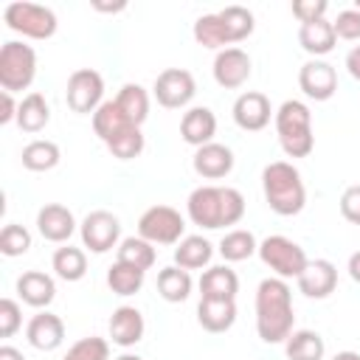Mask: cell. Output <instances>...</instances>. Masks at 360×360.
<instances>
[{
    "mask_svg": "<svg viewBox=\"0 0 360 360\" xmlns=\"http://www.w3.org/2000/svg\"><path fill=\"white\" fill-rule=\"evenodd\" d=\"M354 8H357V11H360V0H357V3H354Z\"/></svg>",
    "mask_w": 360,
    "mask_h": 360,
    "instance_id": "obj_52",
    "label": "cell"
},
{
    "mask_svg": "<svg viewBox=\"0 0 360 360\" xmlns=\"http://www.w3.org/2000/svg\"><path fill=\"white\" fill-rule=\"evenodd\" d=\"M25 338H28V343L34 346V349H39V352H53V349H59L62 346V340H65V323H62V318L59 315H53V312H37L31 321H28V326H25Z\"/></svg>",
    "mask_w": 360,
    "mask_h": 360,
    "instance_id": "obj_16",
    "label": "cell"
},
{
    "mask_svg": "<svg viewBox=\"0 0 360 360\" xmlns=\"http://www.w3.org/2000/svg\"><path fill=\"white\" fill-rule=\"evenodd\" d=\"M51 121V107L42 93H28L17 110V127L22 132H42Z\"/></svg>",
    "mask_w": 360,
    "mask_h": 360,
    "instance_id": "obj_27",
    "label": "cell"
},
{
    "mask_svg": "<svg viewBox=\"0 0 360 360\" xmlns=\"http://www.w3.org/2000/svg\"><path fill=\"white\" fill-rule=\"evenodd\" d=\"M79 233H82V245L90 248L93 253H107L110 248H115L118 236H121V222L115 214L98 208V211H90L82 225H79Z\"/></svg>",
    "mask_w": 360,
    "mask_h": 360,
    "instance_id": "obj_11",
    "label": "cell"
},
{
    "mask_svg": "<svg viewBox=\"0 0 360 360\" xmlns=\"http://www.w3.org/2000/svg\"><path fill=\"white\" fill-rule=\"evenodd\" d=\"M219 253H222L225 262H245L253 253H259V242H256V236L250 231L236 228V231H228L219 239Z\"/></svg>",
    "mask_w": 360,
    "mask_h": 360,
    "instance_id": "obj_33",
    "label": "cell"
},
{
    "mask_svg": "<svg viewBox=\"0 0 360 360\" xmlns=\"http://www.w3.org/2000/svg\"><path fill=\"white\" fill-rule=\"evenodd\" d=\"M143 329H146L143 315H141V309H135V307H118V309L112 312V318H110V338H112V343L121 346V349L135 346V343L143 338Z\"/></svg>",
    "mask_w": 360,
    "mask_h": 360,
    "instance_id": "obj_21",
    "label": "cell"
},
{
    "mask_svg": "<svg viewBox=\"0 0 360 360\" xmlns=\"http://www.w3.org/2000/svg\"><path fill=\"white\" fill-rule=\"evenodd\" d=\"M158 292H160V298L169 301V304L186 301V298L191 295V276H188V270H183V267H177V264L163 267V270L158 273Z\"/></svg>",
    "mask_w": 360,
    "mask_h": 360,
    "instance_id": "obj_28",
    "label": "cell"
},
{
    "mask_svg": "<svg viewBox=\"0 0 360 360\" xmlns=\"http://www.w3.org/2000/svg\"><path fill=\"white\" fill-rule=\"evenodd\" d=\"M276 132L287 158H307L315 146L312 135V112L304 101L290 98L276 110Z\"/></svg>",
    "mask_w": 360,
    "mask_h": 360,
    "instance_id": "obj_4",
    "label": "cell"
},
{
    "mask_svg": "<svg viewBox=\"0 0 360 360\" xmlns=\"http://www.w3.org/2000/svg\"><path fill=\"white\" fill-rule=\"evenodd\" d=\"M115 360H143V357H138V354H121V357H115Z\"/></svg>",
    "mask_w": 360,
    "mask_h": 360,
    "instance_id": "obj_51",
    "label": "cell"
},
{
    "mask_svg": "<svg viewBox=\"0 0 360 360\" xmlns=\"http://www.w3.org/2000/svg\"><path fill=\"white\" fill-rule=\"evenodd\" d=\"M197 321L205 332H214V335L228 332L236 321V304L225 301V298H200Z\"/></svg>",
    "mask_w": 360,
    "mask_h": 360,
    "instance_id": "obj_22",
    "label": "cell"
},
{
    "mask_svg": "<svg viewBox=\"0 0 360 360\" xmlns=\"http://www.w3.org/2000/svg\"><path fill=\"white\" fill-rule=\"evenodd\" d=\"M194 172L205 180H219V177H228L231 169H233V152L225 146V143H205L194 152Z\"/></svg>",
    "mask_w": 360,
    "mask_h": 360,
    "instance_id": "obj_17",
    "label": "cell"
},
{
    "mask_svg": "<svg viewBox=\"0 0 360 360\" xmlns=\"http://www.w3.org/2000/svg\"><path fill=\"white\" fill-rule=\"evenodd\" d=\"M194 39H197L202 48H222V45H231L228 28H225V22H222L219 14H202V17H197V22H194Z\"/></svg>",
    "mask_w": 360,
    "mask_h": 360,
    "instance_id": "obj_35",
    "label": "cell"
},
{
    "mask_svg": "<svg viewBox=\"0 0 360 360\" xmlns=\"http://www.w3.org/2000/svg\"><path fill=\"white\" fill-rule=\"evenodd\" d=\"M37 76V53L31 45L8 39L0 48V87L6 93H17L31 87Z\"/></svg>",
    "mask_w": 360,
    "mask_h": 360,
    "instance_id": "obj_5",
    "label": "cell"
},
{
    "mask_svg": "<svg viewBox=\"0 0 360 360\" xmlns=\"http://www.w3.org/2000/svg\"><path fill=\"white\" fill-rule=\"evenodd\" d=\"M183 231L186 222L172 205H152L138 219V236L152 245H177L183 239Z\"/></svg>",
    "mask_w": 360,
    "mask_h": 360,
    "instance_id": "obj_8",
    "label": "cell"
},
{
    "mask_svg": "<svg viewBox=\"0 0 360 360\" xmlns=\"http://www.w3.org/2000/svg\"><path fill=\"white\" fill-rule=\"evenodd\" d=\"M349 276H352V278L360 284V250L349 256Z\"/></svg>",
    "mask_w": 360,
    "mask_h": 360,
    "instance_id": "obj_47",
    "label": "cell"
},
{
    "mask_svg": "<svg viewBox=\"0 0 360 360\" xmlns=\"http://www.w3.org/2000/svg\"><path fill=\"white\" fill-rule=\"evenodd\" d=\"M17 110H20V104H14V96L3 90V96H0V124L17 121Z\"/></svg>",
    "mask_w": 360,
    "mask_h": 360,
    "instance_id": "obj_45",
    "label": "cell"
},
{
    "mask_svg": "<svg viewBox=\"0 0 360 360\" xmlns=\"http://www.w3.org/2000/svg\"><path fill=\"white\" fill-rule=\"evenodd\" d=\"M292 290L284 278H264L256 290V332L264 343H281L292 335Z\"/></svg>",
    "mask_w": 360,
    "mask_h": 360,
    "instance_id": "obj_1",
    "label": "cell"
},
{
    "mask_svg": "<svg viewBox=\"0 0 360 360\" xmlns=\"http://www.w3.org/2000/svg\"><path fill=\"white\" fill-rule=\"evenodd\" d=\"M20 326H22L20 304L14 298H3L0 301V338H11Z\"/></svg>",
    "mask_w": 360,
    "mask_h": 360,
    "instance_id": "obj_42",
    "label": "cell"
},
{
    "mask_svg": "<svg viewBox=\"0 0 360 360\" xmlns=\"http://www.w3.org/2000/svg\"><path fill=\"white\" fill-rule=\"evenodd\" d=\"M51 267H53V273H56L62 281H79V278H84V273H87V256H84L82 248L65 245V248H56V250H53Z\"/></svg>",
    "mask_w": 360,
    "mask_h": 360,
    "instance_id": "obj_29",
    "label": "cell"
},
{
    "mask_svg": "<svg viewBox=\"0 0 360 360\" xmlns=\"http://www.w3.org/2000/svg\"><path fill=\"white\" fill-rule=\"evenodd\" d=\"M329 3L326 0H295L292 3V17L304 25V22H315V20H323Z\"/></svg>",
    "mask_w": 360,
    "mask_h": 360,
    "instance_id": "obj_43",
    "label": "cell"
},
{
    "mask_svg": "<svg viewBox=\"0 0 360 360\" xmlns=\"http://www.w3.org/2000/svg\"><path fill=\"white\" fill-rule=\"evenodd\" d=\"M115 104L121 107V112H124L135 127H141V124L146 121V115H149V93H146L141 84H135V82H129V84H124V87L118 90Z\"/></svg>",
    "mask_w": 360,
    "mask_h": 360,
    "instance_id": "obj_31",
    "label": "cell"
},
{
    "mask_svg": "<svg viewBox=\"0 0 360 360\" xmlns=\"http://www.w3.org/2000/svg\"><path fill=\"white\" fill-rule=\"evenodd\" d=\"M340 214L352 225H360V186H349L340 194Z\"/></svg>",
    "mask_w": 360,
    "mask_h": 360,
    "instance_id": "obj_44",
    "label": "cell"
},
{
    "mask_svg": "<svg viewBox=\"0 0 360 360\" xmlns=\"http://www.w3.org/2000/svg\"><path fill=\"white\" fill-rule=\"evenodd\" d=\"M104 79L98 70L93 68H79L70 73L68 79V90H65V98H68V107L73 112H96L101 104H104Z\"/></svg>",
    "mask_w": 360,
    "mask_h": 360,
    "instance_id": "obj_9",
    "label": "cell"
},
{
    "mask_svg": "<svg viewBox=\"0 0 360 360\" xmlns=\"http://www.w3.org/2000/svg\"><path fill=\"white\" fill-rule=\"evenodd\" d=\"M132 129H138V127L121 112V107L115 104V98L104 101V104L93 112V132L104 141V146H110L112 141H118L121 135H127V132H132Z\"/></svg>",
    "mask_w": 360,
    "mask_h": 360,
    "instance_id": "obj_19",
    "label": "cell"
},
{
    "mask_svg": "<svg viewBox=\"0 0 360 360\" xmlns=\"http://www.w3.org/2000/svg\"><path fill=\"white\" fill-rule=\"evenodd\" d=\"M259 259L276 273V278H284V281L298 278L309 264L304 248L281 233H273L264 242H259Z\"/></svg>",
    "mask_w": 360,
    "mask_h": 360,
    "instance_id": "obj_7",
    "label": "cell"
},
{
    "mask_svg": "<svg viewBox=\"0 0 360 360\" xmlns=\"http://www.w3.org/2000/svg\"><path fill=\"white\" fill-rule=\"evenodd\" d=\"M346 70H349L352 79L360 82V45H354V48L346 53Z\"/></svg>",
    "mask_w": 360,
    "mask_h": 360,
    "instance_id": "obj_46",
    "label": "cell"
},
{
    "mask_svg": "<svg viewBox=\"0 0 360 360\" xmlns=\"http://www.w3.org/2000/svg\"><path fill=\"white\" fill-rule=\"evenodd\" d=\"M295 281L307 298H326L338 287V267L329 259H315L307 264V270Z\"/></svg>",
    "mask_w": 360,
    "mask_h": 360,
    "instance_id": "obj_15",
    "label": "cell"
},
{
    "mask_svg": "<svg viewBox=\"0 0 360 360\" xmlns=\"http://www.w3.org/2000/svg\"><path fill=\"white\" fill-rule=\"evenodd\" d=\"M214 245L205 236H183L174 248V264L183 270H200L211 262Z\"/></svg>",
    "mask_w": 360,
    "mask_h": 360,
    "instance_id": "obj_26",
    "label": "cell"
},
{
    "mask_svg": "<svg viewBox=\"0 0 360 360\" xmlns=\"http://www.w3.org/2000/svg\"><path fill=\"white\" fill-rule=\"evenodd\" d=\"M56 163H59V146L53 141L37 138V141L25 143V149H22V166L28 172H51Z\"/></svg>",
    "mask_w": 360,
    "mask_h": 360,
    "instance_id": "obj_34",
    "label": "cell"
},
{
    "mask_svg": "<svg viewBox=\"0 0 360 360\" xmlns=\"http://www.w3.org/2000/svg\"><path fill=\"white\" fill-rule=\"evenodd\" d=\"M96 8H98V11H121L124 3H115V6H101V3H96Z\"/></svg>",
    "mask_w": 360,
    "mask_h": 360,
    "instance_id": "obj_50",
    "label": "cell"
},
{
    "mask_svg": "<svg viewBox=\"0 0 360 360\" xmlns=\"http://www.w3.org/2000/svg\"><path fill=\"white\" fill-rule=\"evenodd\" d=\"M270 115H273V107H270V98L259 90H248L242 93L236 101H233V121L239 129L245 132H259L270 124Z\"/></svg>",
    "mask_w": 360,
    "mask_h": 360,
    "instance_id": "obj_13",
    "label": "cell"
},
{
    "mask_svg": "<svg viewBox=\"0 0 360 360\" xmlns=\"http://www.w3.org/2000/svg\"><path fill=\"white\" fill-rule=\"evenodd\" d=\"M115 262H124V264H132L138 270H149L155 262H158V253H155V245L141 239V236H127L121 239L118 245V259Z\"/></svg>",
    "mask_w": 360,
    "mask_h": 360,
    "instance_id": "obj_32",
    "label": "cell"
},
{
    "mask_svg": "<svg viewBox=\"0 0 360 360\" xmlns=\"http://www.w3.org/2000/svg\"><path fill=\"white\" fill-rule=\"evenodd\" d=\"M332 28H335V37H338V39H346V42L360 39V11H357V8L340 11L338 20L332 22Z\"/></svg>",
    "mask_w": 360,
    "mask_h": 360,
    "instance_id": "obj_41",
    "label": "cell"
},
{
    "mask_svg": "<svg viewBox=\"0 0 360 360\" xmlns=\"http://www.w3.org/2000/svg\"><path fill=\"white\" fill-rule=\"evenodd\" d=\"M17 292L20 298L28 304V307H48L53 298H56V284L48 273H39V270H28L17 278Z\"/></svg>",
    "mask_w": 360,
    "mask_h": 360,
    "instance_id": "obj_23",
    "label": "cell"
},
{
    "mask_svg": "<svg viewBox=\"0 0 360 360\" xmlns=\"http://www.w3.org/2000/svg\"><path fill=\"white\" fill-rule=\"evenodd\" d=\"M3 20L11 31L31 37V39H51L56 34V14L48 6L28 3V0H14L6 6Z\"/></svg>",
    "mask_w": 360,
    "mask_h": 360,
    "instance_id": "obj_6",
    "label": "cell"
},
{
    "mask_svg": "<svg viewBox=\"0 0 360 360\" xmlns=\"http://www.w3.org/2000/svg\"><path fill=\"white\" fill-rule=\"evenodd\" d=\"M186 211L194 225L217 231L225 225H236L245 217V197L231 186H200L188 194Z\"/></svg>",
    "mask_w": 360,
    "mask_h": 360,
    "instance_id": "obj_2",
    "label": "cell"
},
{
    "mask_svg": "<svg viewBox=\"0 0 360 360\" xmlns=\"http://www.w3.org/2000/svg\"><path fill=\"white\" fill-rule=\"evenodd\" d=\"M262 188L267 205L278 217H295L307 202V188L301 172L287 160H273L262 172Z\"/></svg>",
    "mask_w": 360,
    "mask_h": 360,
    "instance_id": "obj_3",
    "label": "cell"
},
{
    "mask_svg": "<svg viewBox=\"0 0 360 360\" xmlns=\"http://www.w3.org/2000/svg\"><path fill=\"white\" fill-rule=\"evenodd\" d=\"M152 93H155V98H158L160 107L180 110V107H186L194 98L197 84H194V76L186 68H166V70L158 73Z\"/></svg>",
    "mask_w": 360,
    "mask_h": 360,
    "instance_id": "obj_10",
    "label": "cell"
},
{
    "mask_svg": "<svg viewBox=\"0 0 360 360\" xmlns=\"http://www.w3.org/2000/svg\"><path fill=\"white\" fill-rule=\"evenodd\" d=\"M332 360H360V354L357 352H338Z\"/></svg>",
    "mask_w": 360,
    "mask_h": 360,
    "instance_id": "obj_49",
    "label": "cell"
},
{
    "mask_svg": "<svg viewBox=\"0 0 360 360\" xmlns=\"http://www.w3.org/2000/svg\"><path fill=\"white\" fill-rule=\"evenodd\" d=\"M65 360H110V343L96 335L82 338L68 349Z\"/></svg>",
    "mask_w": 360,
    "mask_h": 360,
    "instance_id": "obj_39",
    "label": "cell"
},
{
    "mask_svg": "<svg viewBox=\"0 0 360 360\" xmlns=\"http://www.w3.org/2000/svg\"><path fill=\"white\" fill-rule=\"evenodd\" d=\"M217 14L222 17V22L228 28L231 42H242V39H248L253 34V25L256 22H253V11L250 8H245V6H225Z\"/></svg>",
    "mask_w": 360,
    "mask_h": 360,
    "instance_id": "obj_37",
    "label": "cell"
},
{
    "mask_svg": "<svg viewBox=\"0 0 360 360\" xmlns=\"http://www.w3.org/2000/svg\"><path fill=\"white\" fill-rule=\"evenodd\" d=\"M37 228H39L42 239H48V242H68L76 231V219H73L70 208H65L59 202H48L37 214Z\"/></svg>",
    "mask_w": 360,
    "mask_h": 360,
    "instance_id": "obj_18",
    "label": "cell"
},
{
    "mask_svg": "<svg viewBox=\"0 0 360 360\" xmlns=\"http://www.w3.org/2000/svg\"><path fill=\"white\" fill-rule=\"evenodd\" d=\"M214 79L225 90H236L250 79V56L242 48H222L214 56Z\"/></svg>",
    "mask_w": 360,
    "mask_h": 360,
    "instance_id": "obj_14",
    "label": "cell"
},
{
    "mask_svg": "<svg viewBox=\"0 0 360 360\" xmlns=\"http://www.w3.org/2000/svg\"><path fill=\"white\" fill-rule=\"evenodd\" d=\"M107 284L115 295H135L143 287V270H138L132 264H124V262H115L107 270Z\"/></svg>",
    "mask_w": 360,
    "mask_h": 360,
    "instance_id": "obj_36",
    "label": "cell"
},
{
    "mask_svg": "<svg viewBox=\"0 0 360 360\" xmlns=\"http://www.w3.org/2000/svg\"><path fill=\"white\" fill-rule=\"evenodd\" d=\"M284 349H287V357L290 360H323V338L312 329H298L292 332L287 340H284Z\"/></svg>",
    "mask_w": 360,
    "mask_h": 360,
    "instance_id": "obj_30",
    "label": "cell"
},
{
    "mask_svg": "<svg viewBox=\"0 0 360 360\" xmlns=\"http://www.w3.org/2000/svg\"><path fill=\"white\" fill-rule=\"evenodd\" d=\"M200 292H202V298H225V301H233L236 292H239V276L228 264L208 267L202 273V278H200Z\"/></svg>",
    "mask_w": 360,
    "mask_h": 360,
    "instance_id": "obj_24",
    "label": "cell"
},
{
    "mask_svg": "<svg viewBox=\"0 0 360 360\" xmlns=\"http://www.w3.org/2000/svg\"><path fill=\"white\" fill-rule=\"evenodd\" d=\"M298 42H301V48H304L307 53H312V56L318 59V56H326V53L335 48L338 37H335L332 22L323 17V20H315V22H304V25L298 28Z\"/></svg>",
    "mask_w": 360,
    "mask_h": 360,
    "instance_id": "obj_25",
    "label": "cell"
},
{
    "mask_svg": "<svg viewBox=\"0 0 360 360\" xmlns=\"http://www.w3.org/2000/svg\"><path fill=\"white\" fill-rule=\"evenodd\" d=\"M0 360H25V357L14 346H0Z\"/></svg>",
    "mask_w": 360,
    "mask_h": 360,
    "instance_id": "obj_48",
    "label": "cell"
},
{
    "mask_svg": "<svg viewBox=\"0 0 360 360\" xmlns=\"http://www.w3.org/2000/svg\"><path fill=\"white\" fill-rule=\"evenodd\" d=\"M28 248H31L28 228H22L17 222H8L0 231V253L3 256H22V253H28Z\"/></svg>",
    "mask_w": 360,
    "mask_h": 360,
    "instance_id": "obj_38",
    "label": "cell"
},
{
    "mask_svg": "<svg viewBox=\"0 0 360 360\" xmlns=\"http://www.w3.org/2000/svg\"><path fill=\"white\" fill-rule=\"evenodd\" d=\"M298 87L304 90L307 98H315V101H326L335 96L338 90V73L329 62L323 59H309L307 65H301L298 70Z\"/></svg>",
    "mask_w": 360,
    "mask_h": 360,
    "instance_id": "obj_12",
    "label": "cell"
},
{
    "mask_svg": "<svg viewBox=\"0 0 360 360\" xmlns=\"http://www.w3.org/2000/svg\"><path fill=\"white\" fill-rule=\"evenodd\" d=\"M107 149H110L112 158H118V160H132V158H138V155L143 152V135H141V127L132 129V132H127V135H121V138L112 141Z\"/></svg>",
    "mask_w": 360,
    "mask_h": 360,
    "instance_id": "obj_40",
    "label": "cell"
},
{
    "mask_svg": "<svg viewBox=\"0 0 360 360\" xmlns=\"http://www.w3.org/2000/svg\"><path fill=\"white\" fill-rule=\"evenodd\" d=\"M180 135H183L186 143H191L197 149L211 143L214 135H217V115L208 107H191L188 112H183Z\"/></svg>",
    "mask_w": 360,
    "mask_h": 360,
    "instance_id": "obj_20",
    "label": "cell"
}]
</instances>
